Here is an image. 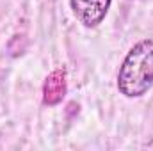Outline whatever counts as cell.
<instances>
[{
	"mask_svg": "<svg viewBox=\"0 0 153 151\" xmlns=\"http://www.w3.org/2000/svg\"><path fill=\"white\" fill-rule=\"evenodd\" d=\"M68 91L66 84V71L64 70H55L46 76L45 85H43V101L46 105H57L64 100Z\"/></svg>",
	"mask_w": 153,
	"mask_h": 151,
	"instance_id": "3957f363",
	"label": "cell"
},
{
	"mask_svg": "<svg viewBox=\"0 0 153 151\" xmlns=\"http://www.w3.org/2000/svg\"><path fill=\"white\" fill-rule=\"evenodd\" d=\"M153 85V39L137 43L125 57L119 73L117 89L126 98H139Z\"/></svg>",
	"mask_w": 153,
	"mask_h": 151,
	"instance_id": "6da1fadb",
	"label": "cell"
},
{
	"mask_svg": "<svg viewBox=\"0 0 153 151\" xmlns=\"http://www.w3.org/2000/svg\"><path fill=\"white\" fill-rule=\"evenodd\" d=\"M112 0H71V9L76 20L85 27H96L109 13Z\"/></svg>",
	"mask_w": 153,
	"mask_h": 151,
	"instance_id": "7a4b0ae2",
	"label": "cell"
}]
</instances>
